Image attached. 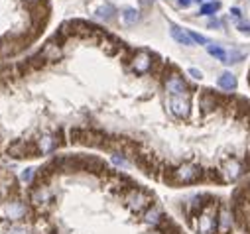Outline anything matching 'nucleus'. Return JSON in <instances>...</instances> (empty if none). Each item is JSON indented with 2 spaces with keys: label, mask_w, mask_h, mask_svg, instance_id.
I'll use <instances>...</instances> for the list:
<instances>
[{
  "label": "nucleus",
  "mask_w": 250,
  "mask_h": 234,
  "mask_svg": "<svg viewBox=\"0 0 250 234\" xmlns=\"http://www.w3.org/2000/svg\"><path fill=\"white\" fill-rule=\"evenodd\" d=\"M230 209L234 214V226L240 234H250V181L242 183L230 201Z\"/></svg>",
  "instance_id": "obj_1"
},
{
  "label": "nucleus",
  "mask_w": 250,
  "mask_h": 234,
  "mask_svg": "<svg viewBox=\"0 0 250 234\" xmlns=\"http://www.w3.org/2000/svg\"><path fill=\"white\" fill-rule=\"evenodd\" d=\"M167 102V108L171 110L173 116H177V118H187L191 112V104H189V98H187V95L183 97H171L166 100Z\"/></svg>",
  "instance_id": "obj_2"
},
{
  "label": "nucleus",
  "mask_w": 250,
  "mask_h": 234,
  "mask_svg": "<svg viewBox=\"0 0 250 234\" xmlns=\"http://www.w3.org/2000/svg\"><path fill=\"white\" fill-rule=\"evenodd\" d=\"M2 213H4V218H10V220H22L28 213L26 205L20 201V199H10L2 205Z\"/></svg>",
  "instance_id": "obj_3"
},
{
  "label": "nucleus",
  "mask_w": 250,
  "mask_h": 234,
  "mask_svg": "<svg viewBox=\"0 0 250 234\" xmlns=\"http://www.w3.org/2000/svg\"><path fill=\"white\" fill-rule=\"evenodd\" d=\"M130 67H132V71L138 73V75L148 73L150 67H152V55H150L148 51H138V53H134V57L130 59Z\"/></svg>",
  "instance_id": "obj_4"
},
{
  "label": "nucleus",
  "mask_w": 250,
  "mask_h": 234,
  "mask_svg": "<svg viewBox=\"0 0 250 234\" xmlns=\"http://www.w3.org/2000/svg\"><path fill=\"white\" fill-rule=\"evenodd\" d=\"M166 91H167L171 97H183V95H187V83H185L177 73H171V75L166 79Z\"/></svg>",
  "instance_id": "obj_5"
},
{
  "label": "nucleus",
  "mask_w": 250,
  "mask_h": 234,
  "mask_svg": "<svg viewBox=\"0 0 250 234\" xmlns=\"http://www.w3.org/2000/svg\"><path fill=\"white\" fill-rule=\"evenodd\" d=\"M219 102H221V98L213 93V91H203L201 93V97H199V104H201V108L207 112V110H215L217 106H219Z\"/></svg>",
  "instance_id": "obj_6"
},
{
  "label": "nucleus",
  "mask_w": 250,
  "mask_h": 234,
  "mask_svg": "<svg viewBox=\"0 0 250 234\" xmlns=\"http://www.w3.org/2000/svg\"><path fill=\"white\" fill-rule=\"evenodd\" d=\"M40 53L45 57V61H49V63L59 61L61 55H63V51H61V45H59V43H45V47H43Z\"/></svg>",
  "instance_id": "obj_7"
},
{
  "label": "nucleus",
  "mask_w": 250,
  "mask_h": 234,
  "mask_svg": "<svg viewBox=\"0 0 250 234\" xmlns=\"http://www.w3.org/2000/svg\"><path fill=\"white\" fill-rule=\"evenodd\" d=\"M59 144H61V142L57 140V136H51V134H45V136H42V138L38 140V148H40L42 154H51Z\"/></svg>",
  "instance_id": "obj_8"
},
{
  "label": "nucleus",
  "mask_w": 250,
  "mask_h": 234,
  "mask_svg": "<svg viewBox=\"0 0 250 234\" xmlns=\"http://www.w3.org/2000/svg\"><path fill=\"white\" fill-rule=\"evenodd\" d=\"M169 34H171V38H173L177 43H181V45H193V39H191L189 32L181 30V28H179V26H175V24H171V26H169Z\"/></svg>",
  "instance_id": "obj_9"
},
{
  "label": "nucleus",
  "mask_w": 250,
  "mask_h": 234,
  "mask_svg": "<svg viewBox=\"0 0 250 234\" xmlns=\"http://www.w3.org/2000/svg\"><path fill=\"white\" fill-rule=\"evenodd\" d=\"M217 85H219L223 91H234V89H236V77H234L230 71H225V73L219 75Z\"/></svg>",
  "instance_id": "obj_10"
},
{
  "label": "nucleus",
  "mask_w": 250,
  "mask_h": 234,
  "mask_svg": "<svg viewBox=\"0 0 250 234\" xmlns=\"http://www.w3.org/2000/svg\"><path fill=\"white\" fill-rule=\"evenodd\" d=\"M95 16L103 22H108L112 16H114V6L112 4H101L97 10H95Z\"/></svg>",
  "instance_id": "obj_11"
},
{
  "label": "nucleus",
  "mask_w": 250,
  "mask_h": 234,
  "mask_svg": "<svg viewBox=\"0 0 250 234\" xmlns=\"http://www.w3.org/2000/svg\"><path fill=\"white\" fill-rule=\"evenodd\" d=\"M120 16H122V22H124V24H130V26L140 20V12H138L136 8H124Z\"/></svg>",
  "instance_id": "obj_12"
},
{
  "label": "nucleus",
  "mask_w": 250,
  "mask_h": 234,
  "mask_svg": "<svg viewBox=\"0 0 250 234\" xmlns=\"http://www.w3.org/2000/svg\"><path fill=\"white\" fill-rule=\"evenodd\" d=\"M207 53H209V55H213V57H217V59H219L221 63H227L229 53H227L221 45H209V47H207Z\"/></svg>",
  "instance_id": "obj_13"
},
{
  "label": "nucleus",
  "mask_w": 250,
  "mask_h": 234,
  "mask_svg": "<svg viewBox=\"0 0 250 234\" xmlns=\"http://www.w3.org/2000/svg\"><path fill=\"white\" fill-rule=\"evenodd\" d=\"M219 10H221V2H207V4L201 6L199 16H213V14L219 12Z\"/></svg>",
  "instance_id": "obj_14"
},
{
  "label": "nucleus",
  "mask_w": 250,
  "mask_h": 234,
  "mask_svg": "<svg viewBox=\"0 0 250 234\" xmlns=\"http://www.w3.org/2000/svg\"><path fill=\"white\" fill-rule=\"evenodd\" d=\"M244 57H246V51L230 49V53H229V57H227V63H225V65H232V63H236V61H240V59H244Z\"/></svg>",
  "instance_id": "obj_15"
},
{
  "label": "nucleus",
  "mask_w": 250,
  "mask_h": 234,
  "mask_svg": "<svg viewBox=\"0 0 250 234\" xmlns=\"http://www.w3.org/2000/svg\"><path fill=\"white\" fill-rule=\"evenodd\" d=\"M34 179V169L32 167H28V169H24L22 173H20V181L22 183H30Z\"/></svg>",
  "instance_id": "obj_16"
},
{
  "label": "nucleus",
  "mask_w": 250,
  "mask_h": 234,
  "mask_svg": "<svg viewBox=\"0 0 250 234\" xmlns=\"http://www.w3.org/2000/svg\"><path fill=\"white\" fill-rule=\"evenodd\" d=\"M8 234H30V230L26 226H22V224H12L8 228Z\"/></svg>",
  "instance_id": "obj_17"
},
{
  "label": "nucleus",
  "mask_w": 250,
  "mask_h": 234,
  "mask_svg": "<svg viewBox=\"0 0 250 234\" xmlns=\"http://www.w3.org/2000/svg\"><path fill=\"white\" fill-rule=\"evenodd\" d=\"M236 30H238L240 34L250 36V24H248V22H244V20H238V22H236Z\"/></svg>",
  "instance_id": "obj_18"
},
{
  "label": "nucleus",
  "mask_w": 250,
  "mask_h": 234,
  "mask_svg": "<svg viewBox=\"0 0 250 234\" xmlns=\"http://www.w3.org/2000/svg\"><path fill=\"white\" fill-rule=\"evenodd\" d=\"M189 36H191V39L193 41H197V43H201V45H205V43H211L205 36H201V34H197V32H189Z\"/></svg>",
  "instance_id": "obj_19"
},
{
  "label": "nucleus",
  "mask_w": 250,
  "mask_h": 234,
  "mask_svg": "<svg viewBox=\"0 0 250 234\" xmlns=\"http://www.w3.org/2000/svg\"><path fill=\"white\" fill-rule=\"evenodd\" d=\"M187 73H189V77H193L195 81H201L203 79V73L199 69H195V67H189V69H187Z\"/></svg>",
  "instance_id": "obj_20"
},
{
  "label": "nucleus",
  "mask_w": 250,
  "mask_h": 234,
  "mask_svg": "<svg viewBox=\"0 0 250 234\" xmlns=\"http://www.w3.org/2000/svg\"><path fill=\"white\" fill-rule=\"evenodd\" d=\"M230 16H232V18H238V20H240V16H242L240 8H230Z\"/></svg>",
  "instance_id": "obj_21"
},
{
  "label": "nucleus",
  "mask_w": 250,
  "mask_h": 234,
  "mask_svg": "<svg viewBox=\"0 0 250 234\" xmlns=\"http://www.w3.org/2000/svg\"><path fill=\"white\" fill-rule=\"evenodd\" d=\"M223 24H225V22H221V20H209V22H207L209 28H217V26H223Z\"/></svg>",
  "instance_id": "obj_22"
},
{
  "label": "nucleus",
  "mask_w": 250,
  "mask_h": 234,
  "mask_svg": "<svg viewBox=\"0 0 250 234\" xmlns=\"http://www.w3.org/2000/svg\"><path fill=\"white\" fill-rule=\"evenodd\" d=\"M191 2H193V0H177V4H179L181 8H187V6H191Z\"/></svg>",
  "instance_id": "obj_23"
},
{
  "label": "nucleus",
  "mask_w": 250,
  "mask_h": 234,
  "mask_svg": "<svg viewBox=\"0 0 250 234\" xmlns=\"http://www.w3.org/2000/svg\"><path fill=\"white\" fill-rule=\"evenodd\" d=\"M140 4H142L144 8H148V6L152 4V0H140Z\"/></svg>",
  "instance_id": "obj_24"
},
{
  "label": "nucleus",
  "mask_w": 250,
  "mask_h": 234,
  "mask_svg": "<svg viewBox=\"0 0 250 234\" xmlns=\"http://www.w3.org/2000/svg\"><path fill=\"white\" fill-rule=\"evenodd\" d=\"M193 2H197V4H199V2H203V0H193Z\"/></svg>",
  "instance_id": "obj_25"
},
{
  "label": "nucleus",
  "mask_w": 250,
  "mask_h": 234,
  "mask_svg": "<svg viewBox=\"0 0 250 234\" xmlns=\"http://www.w3.org/2000/svg\"><path fill=\"white\" fill-rule=\"evenodd\" d=\"M34 2H42V0H34Z\"/></svg>",
  "instance_id": "obj_26"
}]
</instances>
